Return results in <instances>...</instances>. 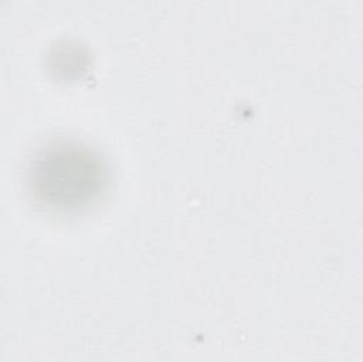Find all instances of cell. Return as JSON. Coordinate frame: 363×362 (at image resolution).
<instances>
[{
	"label": "cell",
	"instance_id": "cell-1",
	"mask_svg": "<svg viewBox=\"0 0 363 362\" xmlns=\"http://www.w3.org/2000/svg\"><path fill=\"white\" fill-rule=\"evenodd\" d=\"M108 169L91 148L74 141H54L31 158L27 185L34 200L57 212H75L105 190Z\"/></svg>",
	"mask_w": 363,
	"mask_h": 362
},
{
	"label": "cell",
	"instance_id": "cell-2",
	"mask_svg": "<svg viewBox=\"0 0 363 362\" xmlns=\"http://www.w3.org/2000/svg\"><path fill=\"white\" fill-rule=\"evenodd\" d=\"M54 60L52 68L58 70V72H64L67 75V70L69 68V75L72 72L78 74L81 70H84V64L81 58L84 57L79 53V48L77 47H62L60 51L55 50V53L51 55Z\"/></svg>",
	"mask_w": 363,
	"mask_h": 362
}]
</instances>
